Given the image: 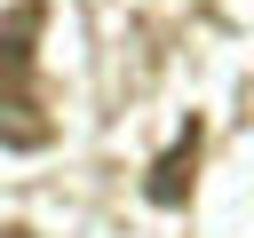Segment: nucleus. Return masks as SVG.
Here are the masks:
<instances>
[{"mask_svg": "<svg viewBox=\"0 0 254 238\" xmlns=\"http://www.w3.org/2000/svg\"><path fill=\"white\" fill-rule=\"evenodd\" d=\"M40 32H48V0H16L0 16V151L56 143V111L40 87Z\"/></svg>", "mask_w": 254, "mask_h": 238, "instance_id": "f257e3e1", "label": "nucleus"}, {"mask_svg": "<svg viewBox=\"0 0 254 238\" xmlns=\"http://www.w3.org/2000/svg\"><path fill=\"white\" fill-rule=\"evenodd\" d=\"M198 143H206V127L198 119H183V135L151 159V175H143V198L151 206H183L190 198V182H198Z\"/></svg>", "mask_w": 254, "mask_h": 238, "instance_id": "f03ea898", "label": "nucleus"}, {"mask_svg": "<svg viewBox=\"0 0 254 238\" xmlns=\"http://www.w3.org/2000/svg\"><path fill=\"white\" fill-rule=\"evenodd\" d=\"M0 238H32V230H24V222H8V230H0Z\"/></svg>", "mask_w": 254, "mask_h": 238, "instance_id": "7ed1b4c3", "label": "nucleus"}]
</instances>
